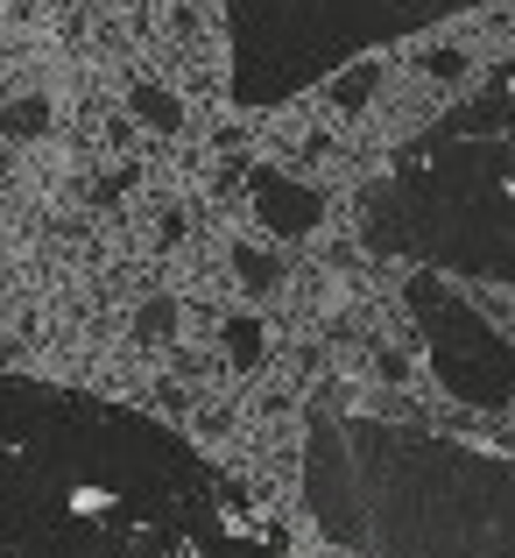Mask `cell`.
I'll use <instances>...</instances> for the list:
<instances>
[{
  "instance_id": "1",
  "label": "cell",
  "mask_w": 515,
  "mask_h": 558,
  "mask_svg": "<svg viewBox=\"0 0 515 558\" xmlns=\"http://www.w3.org/2000/svg\"><path fill=\"white\" fill-rule=\"evenodd\" d=\"M255 205H261V219H269L283 241L311 233V227H318V213H326V198H318L311 184H290V178H261V184H255Z\"/></svg>"
},
{
  "instance_id": "2",
  "label": "cell",
  "mask_w": 515,
  "mask_h": 558,
  "mask_svg": "<svg viewBox=\"0 0 515 558\" xmlns=\"http://www.w3.org/2000/svg\"><path fill=\"white\" fill-rule=\"evenodd\" d=\"M135 121L142 128H163V135H176V128H184V99L176 93H163V85H135Z\"/></svg>"
},
{
  "instance_id": "3",
  "label": "cell",
  "mask_w": 515,
  "mask_h": 558,
  "mask_svg": "<svg viewBox=\"0 0 515 558\" xmlns=\"http://www.w3.org/2000/svg\"><path fill=\"white\" fill-rule=\"evenodd\" d=\"M375 85H381V64H375V57H367V64H353L346 78H332V107H340V113H360Z\"/></svg>"
},
{
  "instance_id": "4",
  "label": "cell",
  "mask_w": 515,
  "mask_h": 558,
  "mask_svg": "<svg viewBox=\"0 0 515 558\" xmlns=\"http://www.w3.org/2000/svg\"><path fill=\"white\" fill-rule=\"evenodd\" d=\"M170 332H176V304L170 298H156V304H142V312H135V340L142 347H163Z\"/></svg>"
},
{
  "instance_id": "5",
  "label": "cell",
  "mask_w": 515,
  "mask_h": 558,
  "mask_svg": "<svg viewBox=\"0 0 515 558\" xmlns=\"http://www.w3.org/2000/svg\"><path fill=\"white\" fill-rule=\"evenodd\" d=\"M0 128H8L14 142L42 135V128H50V99H36V93H28V99H14V107H8V121H0Z\"/></svg>"
},
{
  "instance_id": "6",
  "label": "cell",
  "mask_w": 515,
  "mask_h": 558,
  "mask_svg": "<svg viewBox=\"0 0 515 558\" xmlns=\"http://www.w3.org/2000/svg\"><path fill=\"white\" fill-rule=\"evenodd\" d=\"M233 269H241L255 290H275V283H283V262L261 255V247H233Z\"/></svg>"
},
{
  "instance_id": "7",
  "label": "cell",
  "mask_w": 515,
  "mask_h": 558,
  "mask_svg": "<svg viewBox=\"0 0 515 558\" xmlns=\"http://www.w3.org/2000/svg\"><path fill=\"white\" fill-rule=\"evenodd\" d=\"M226 354H233V368H255L261 361V326L255 318H233L226 326Z\"/></svg>"
},
{
  "instance_id": "8",
  "label": "cell",
  "mask_w": 515,
  "mask_h": 558,
  "mask_svg": "<svg viewBox=\"0 0 515 558\" xmlns=\"http://www.w3.org/2000/svg\"><path fill=\"white\" fill-rule=\"evenodd\" d=\"M424 71H431V78H459V71H466V50H452V43H445V50L424 57Z\"/></svg>"
}]
</instances>
